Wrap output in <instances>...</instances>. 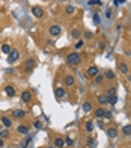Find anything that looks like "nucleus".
I'll return each instance as SVG.
<instances>
[{
    "mask_svg": "<svg viewBox=\"0 0 131 148\" xmlns=\"http://www.w3.org/2000/svg\"><path fill=\"white\" fill-rule=\"evenodd\" d=\"M66 62L69 64V65H78L80 62H82V56L78 54V53H69L68 56H66Z\"/></svg>",
    "mask_w": 131,
    "mask_h": 148,
    "instance_id": "f257e3e1",
    "label": "nucleus"
},
{
    "mask_svg": "<svg viewBox=\"0 0 131 148\" xmlns=\"http://www.w3.org/2000/svg\"><path fill=\"white\" fill-rule=\"evenodd\" d=\"M30 12H32V15L35 17V18H42V17H44V11H42V8H39V6H33Z\"/></svg>",
    "mask_w": 131,
    "mask_h": 148,
    "instance_id": "f03ea898",
    "label": "nucleus"
},
{
    "mask_svg": "<svg viewBox=\"0 0 131 148\" xmlns=\"http://www.w3.org/2000/svg\"><path fill=\"white\" fill-rule=\"evenodd\" d=\"M18 58H20V53H18V50L12 49V50H11V53L8 54V62H11V64H12V62H15Z\"/></svg>",
    "mask_w": 131,
    "mask_h": 148,
    "instance_id": "7ed1b4c3",
    "label": "nucleus"
},
{
    "mask_svg": "<svg viewBox=\"0 0 131 148\" xmlns=\"http://www.w3.org/2000/svg\"><path fill=\"white\" fill-rule=\"evenodd\" d=\"M60 33H62V29H60L59 24H53V26L50 27V35H51V36H59Z\"/></svg>",
    "mask_w": 131,
    "mask_h": 148,
    "instance_id": "20e7f679",
    "label": "nucleus"
},
{
    "mask_svg": "<svg viewBox=\"0 0 131 148\" xmlns=\"http://www.w3.org/2000/svg\"><path fill=\"white\" fill-rule=\"evenodd\" d=\"M35 65H36V61H35V59H27L26 64H24V70H26V71H33Z\"/></svg>",
    "mask_w": 131,
    "mask_h": 148,
    "instance_id": "39448f33",
    "label": "nucleus"
},
{
    "mask_svg": "<svg viewBox=\"0 0 131 148\" xmlns=\"http://www.w3.org/2000/svg\"><path fill=\"white\" fill-rule=\"evenodd\" d=\"M117 68L121 70L122 74H128V73H130V68H128V65H127L125 62H119V64H117Z\"/></svg>",
    "mask_w": 131,
    "mask_h": 148,
    "instance_id": "423d86ee",
    "label": "nucleus"
},
{
    "mask_svg": "<svg viewBox=\"0 0 131 148\" xmlns=\"http://www.w3.org/2000/svg\"><path fill=\"white\" fill-rule=\"evenodd\" d=\"M54 95H56V98H62V97H65V89H63V88H60V86H59V88H56V89H54Z\"/></svg>",
    "mask_w": 131,
    "mask_h": 148,
    "instance_id": "0eeeda50",
    "label": "nucleus"
},
{
    "mask_svg": "<svg viewBox=\"0 0 131 148\" xmlns=\"http://www.w3.org/2000/svg\"><path fill=\"white\" fill-rule=\"evenodd\" d=\"M5 92H6L8 97H14V95H15V89H14V86H11V85L5 86Z\"/></svg>",
    "mask_w": 131,
    "mask_h": 148,
    "instance_id": "6e6552de",
    "label": "nucleus"
},
{
    "mask_svg": "<svg viewBox=\"0 0 131 148\" xmlns=\"http://www.w3.org/2000/svg\"><path fill=\"white\" fill-rule=\"evenodd\" d=\"M97 74H98V68L97 66H89L87 68V76L89 77H95Z\"/></svg>",
    "mask_w": 131,
    "mask_h": 148,
    "instance_id": "1a4fd4ad",
    "label": "nucleus"
},
{
    "mask_svg": "<svg viewBox=\"0 0 131 148\" xmlns=\"http://www.w3.org/2000/svg\"><path fill=\"white\" fill-rule=\"evenodd\" d=\"M21 100H23L24 103H29V101L32 100V94H30L29 91H24V92L21 94Z\"/></svg>",
    "mask_w": 131,
    "mask_h": 148,
    "instance_id": "9d476101",
    "label": "nucleus"
},
{
    "mask_svg": "<svg viewBox=\"0 0 131 148\" xmlns=\"http://www.w3.org/2000/svg\"><path fill=\"white\" fill-rule=\"evenodd\" d=\"M0 122H2V124H3V126L6 127V129H9V127L12 126V121H11V119H9L8 116H3V118L0 119Z\"/></svg>",
    "mask_w": 131,
    "mask_h": 148,
    "instance_id": "9b49d317",
    "label": "nucleus"
},
{
    "mask_svg": "<svg viewBox=\"0 0 131 148\" xmlns=\"http://www.w3.org/2000/svg\"><path fill=\"white\" fill-rule=\"evenodd\" d=\"M12 115L15 116V118H24V116H26V112L21 110V109H15V110H12Z\"/></svg>",
    "mask_w": 131,
    "mask_h": 148,
    "instance_id": "f8f14e48",
    "label": "nucleus"
},
{
    "mask_svg": "<svg viewBox=\"0 0 131 148\" xmlns=\"http://www.w3.org/2000/svg\"><path fill=\"white\" fill-rule=\"evenodd\" d=\"M54 147H56V148L65 147V141H63L62 138H56V139H54Z\"/></svg>",
    "mask_w": 131,
    "mask_h": 148,
    "instance_id": "ddd939ff",
    "label": "nucleus"
},
{
    "mask_svg": "<svg viewBox=\"0 0 131 148\" xmlns=\"http://www.w3.org/2000/svg\"><path fill=\"white\" fill-rule=\"evenodd\" d=\"M74 83H75V79H74L72 76H66L65 77V85L66 86H74Z\"/></svg>",
    "mask_w": 131,
    "mask_h": 148,
    "instance_id": "4468645a",
    "label": "nucleus"
},
{
    "mask_svg": "<svg viewBox=\"0 0 131 148\" xmlns=\"http://www.w3.org/2000/svg\"><path fill=\"white\" fill-rule=\"evenodd\" d=\"M107 136H109L110 139L117 138V130H116V129H109V130H107Z\"/></svg>",
    "mask_w": 131,
    "mask_h": 148,
    "instance_id": "2eb2a0df",
    "label": "nucleus"
},
{
    "mask_svg": "<svg viewBox=\"0 0 131 148\" xmlns=\"http://www.w3.org/2000/svg\"><path fill=\"white\" fill-rule=\"evenodd\" d=\"M17 130L20 134H29V127H26V126H18Z\"/></svg>",
    "mask_w": 131,
    "mask_h": 148,
    "instance_id": "dca6fc26",
    "label": "nucleus"
},
{
    "mask_svg": "<svg viewBox=\"0 0 131 148\" xmlns=\"http://www.w3.org/2000/svg\"><path fill=\"white\" fill-rule=\"evenodd\" d=\"M104 77H106V79H110V80H113L116 76H115V73H113L112 70H107V71L104 73Z\"/></svg>",
    "mask_w": 131,
    "mask_h": 148,
    "instance_id": "f3484780",
    "label": "nucleus"
},
{
    "mask_svg": "<svg viewBox=\"0 0 131 148\" xmlns=\"http://www.w3.org/2000/svg\"><path fill=\"white\" fill-rule=\"evenodd\" d=\"M82 109L84 110V112H90V110H92V104H90L89 101H86V103H83Z\"/></svg>",
    "mask_w": 131,
    "mask_h": 148,
    "instance_id": "a211bd4d",
    "label": "nucleus"
},
{
    "mask_svg": "<svg viewBox=\"0 0 131 148\" xmlns=\"http://www.w3.org/2000/svg\"><path fill=\"white\" fill-rule=\"evenodd\" d=\"M107 103L116 104V103H117V97H116V95H107Z\"/></svg>",
    "mask_w": 131,
    "mask_h": 148,
    "instance_id": "6ab92c4d",
    "label": "nucleus"
},
{
    "mask_svg": "<svg viewBox=\"0 0 131 148\" xmlns=\"http://www.w3.org/2000/svg\"><path fill=\"white\" fill-rule=\"evenodd\" d=\"M122 133H124L125 136H130V134H131V124H128V126H124Z\"/></svg>",
    "mask_w": 131,
    "mask_h": 148,
    "instance_id": "aec40b11",
    "label": "nucleus"
},
{
    "mask_svg": "<svg viewBox=\"0 0 131 148\" xmlns=\"http://www.w3.org/2000/svg\"><path fill=\"white\" fill-rule=\"evenodd\" d=\"M95 116H97V118H104V109H102V107H99V109H97V110H95Z\"/></svg>",
    "mask_w": 131,
    "mask_h": 148,
    "instance_id": "412c9836",
    "label": "nucleus"
},
{
    "mask_svg": "<svg viewBox=\"0 0 131 148\" xmlns=\"http://www.w3.org/2000/svg\"><path fill=\"white\" fill-rule=\"evenodd\" d=\"M11 50H12V49H11L8 44H3V45H2V53H5V54H9Z\"/></svg>",
    "mask_w": 131,
    "mask_h": 148,
    "instance_id": "4be33fe9",
    "label": "nucleus"
},
{
    "mask_svg": "<svg viewBox=\"0 0 131 148\" xmlns=\"http://www.w3.org/2000/svg\"><path fill=\"white\" fill-rule=\"evenodd\" d=\"M87 147H89V148H95V147H97V141L92 139V138H89V139H87Z\"/></svg>",
    "mask_w": 131,
    "mask_h": 148,
    "instance_id": "5701e85b",
    "label": "nucleus"
},
{
    "mask_svg": "<svg viewBox=\"0 0 131 148\" xmlns=\"http://www.w3.org/2000/svg\"><path fill=\"white\" fill-rule=\"evenodd\" d=\"M71 36H72V38H75V39H77V38H80V36H82V32H80V30H78V29H74V30H72V32H71Z\"/></svg>",
    "mask_w": 131,
    "mask_h": 148,
    "instance_id": "b1692460",
    "label": "nucleus"
},
{
    "mask_svg": "<svg viewBox=\"0 0 131 148\" xmlns=\"http://www.w3.org/2000/svg\"><path fill=\"white\" fill-rule=\"evenodd\" d=\"M86 130H87V132H92V130H94V122H92V121H86Z\"/></svg>",
    "mask_w": 131,
    "mask_h": 148,
    "instance_id": "393cba45",
    "label": "nucleus"
},
{
    "mask_svg": "<svg viewBox=\"0 0 131 148\" xmlns=\"http://www.w3.org/2000/svg\"><path fill=\"white\" fill-rule=\"evenodd\" d=\"M98 103H99V104H107V97H106V95H99V97H98Z\"/></svg>",
    "mask_w": 131,
    "mask_h": 148,
    "instance_id": "a878e982",
    "label": "nucleus"
},
{
    "mask_svg": "<svg viewBox=\"0 0 131 148\" xmlns=\"http://www.w3.org/2000/svg\"><path fill=\"white\" fill-rule=\"evenodd\" d=\"M65 11H66V14H74V12H75V8H74V6H71V5H68Z\"/></svg>",
    "mask_w": 131,
    "mask_h": 148,
    "instance_id": "bb28decb",
    "label": "nucleus"
},
{
    "mask_svg": "<svg viewBox=\"0 0 131 148\" xmlns=\"http://www.w3.org/2000/svg\"><path fill=\"white\" fill-rule=\"evenodd\" d=\"M89 5H90V6H94V5L101 6V5H102V2H101V0H89Z\"/></svg>",
    "mask_w": 131,
    "mask_h": 148,
    "instance_id": "cd10ccee",
    "label": "nucleus"
},
{
    "mask_svg": "<svg viewBox=\"0 0 131 148\" xmlns=\"http://www.w3.org/2000/svg\"><path fill=\"white\" fill-rule=\"evenodd\" d=\"M33 127L39 130V129H42V122H41V121H35V122H33Z\"/></svg>",
    "mask_w": 131,
    "mask_h": 148,
    "instance_id": "c85d7f7f",
    "label": "nucleus"
},
{
    "mask_svg": "<svg viewBox=\"0 0 131 148\" xmlns=\"http://www.w3.org/2000/svg\"><path fill=\"white\" fill-rule=\"evenodd\" d=\"M84 36H86V39H92V38H94V33L90 32V30H86Z\"/></svg>",
    "mask_w": 131,
    "mask_h": 148,
    "instance_id": "c756f323",
    "label": "nucleus"
},
{
    "mask_svg": "<svg viewBox=\"0 0 131 148\" xmlns=\"http://www.w3.org/2000/svg\"><path fill=\"white\" fill-rule=\"evenodd\" d=\"M99 21H101V20H99V15L95 14V15H94V23H95V26H99Z\"/></svg>",
    "mask_w": 131,
    "mask_h": 148,
    "instance_id": "7c9ffc66",
    "label": "nucleus"
},
{
    "mask_svg": "<svg viewBox=\"0 0 131 148\" xmlns=\"http://www.w3.org/2000/svg\"><path fill=\"white\" fill-rule=\"evenodd\" d=\"M8 136H9L8 130H0V138H8Z\"/></svg>",
    "mask_w": 131,
    "mask_h": 148,
    "instance_id": "2f4dec72",
    "label": "nucleus"
},
{
    "mask_svg": "<svg viewBox=\"0 0 131 148\" xmlns=\"http://www.w3.org/2000/svg\"><path fill=\"white\" fill-rule=\"evenodd\" d=\"M104 118L110 119V118H112V112H110V110H104Z\"/></svg>",
    "mask_w": 131,
    "mask_h": 148,
    "instance_id": "473e14b6",
    "label": "nucleus"
},
{
    "mask_svg": "<svg viewBox=\"0 0 131 148\" xmlns=\"http://www.w3.org/2000/svg\"><path fill=\"white\" fill-rule=\"evenodd\" d=\"M101 80H102V76H101V74H97V76H95V82L99 83Z\"/></svg>",
    "mask_w": 131,
    "mask_h": 148,
    "instance_id": "72a5a7b5",
    "label": "nucleus"
},
{
    "mask_svg": "<svg viewBox=\"0 0 131 148\" xmlns=\"http://www.w3.org/2000/svg\"><path fill=\"white\" fill-rule=\"evenodd\" d=\"M65 144H66V145H72V144H74V141H72V139H71V138H66Z\"/></svg>",
    "mask_w": 131,
    "mask_h": 148,
    "instance_id": "f704fd0d",
    "label": "nucleus"
},
{
    "mask_svg": "<svg viewBox=\"0 0 131 148\" xmlns=\"http://www.w3.org/2000/svg\"><path fill=\"white\" fill-rule=\"evenodd\" d=\"M106 17H107V18H110V17H112V9H110V8L106 11Z\"/></svg>",
    "mask_w": 131,
    "mask_h": 148,
    "instance_id": "c9c22d12",
    "label": "nucleus"
},
{
    "mask_svg": "<svg viewBox=\"0 0 131 148\" xmlns=\"http://www.w3.org/2000/svg\"><path fill=\"white\" fill-rule=\"evenodd\" d=\"M83 47V41H78L77 44H75V49H82Z\"/></svg>",
    "mask_w": 131,
    "mask_h": 148,
    "instance_id": "e433bc0d",
    "label": "nucleus"
},
{
    "mask_svg": "<svg viewBox=\"0 0 131 148\" xmlns=\"http://www.w3.org/2000/svg\"><path fill=\"white\" fill-rule=\"evenodd\" d=\"M109 95H116V89H115V88H112V89L109 91Z\"/></svg>",
    "mask_w": 131,
    "mask_h": 148,
    "instance_id": "4c0bfd02",
    "label": "nucleus"
},
{
    "mask_svg": "<svg viewBox=\"0 0 131 148\" xmlns=\"http://www.w3.org/2000/svg\"><path fill=\"white\" fill-rule=\"evenodd\" d=\"M98 47H99L101 50H102L104 47H106V44H104V42H99V44H98Z\"/></svg>",
    "mask_w": 131,
    "mask_h": 148,
    "instance_id": "58836bf2",
    "label": "nucleus"
},
{
    "mask_svg": "<svg viewBox=\"0 0 131 148\" xmlns=\"http://www.w3.org/2000/svg\"><path fill=\"white\" fill-rule=\"evenodd\" d=\"M115 5L117 6V5H121V0H115Z\"/></svg>",
    "mask_w": 131,
    "mask_h": 148,
    "instance_id": "ea45409f",
    "label": "nucleus"
},
{
    "mask_svg": "<svg viewBox=\"0 0 131 148\" xmlns=\"http://www.w3.org/2000/svg\"><path fill=\"white\" fill-rule=\"evenodd\" d=\"M3 147V141H2V138H0V148Z\"/></svg>",
    "mask_w": 131,
    "mask_h": 148,
    "instance_id": "a19ab883",
    "label": "nucleus"
}]
</instances>
